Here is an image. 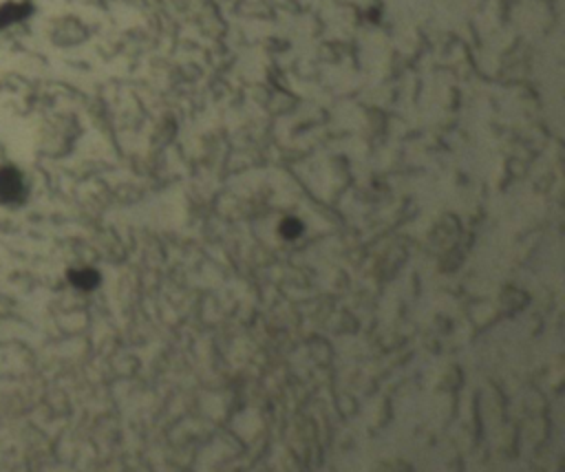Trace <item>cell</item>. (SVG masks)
I'll return each mask as SVG.
<instances>
[{
  "mask_svg": "<svg viewBox=\"0 0 565 472\" xmlns=\"http://www.w3.org/2000/svg\"><path fill=\"white\" fill-rule=\"evenodd\" d=\"M26 196V185L18 168L2 165L0 168V201L7 205H18Z\"/></svg>",
  "mask_w": 565,
  "mask_h": 472,
  "instance_id": "6da1fadb",
  "label": "cell"
},
{
  "mask_svg": "<svg viewBox=\"0 0 565 472\" xmlns=\"http://www.w3.org/2000/svg\"><path fill=\"white\" fill-rule=\"evenodd\" d=\"M29 13H31V4L29 2H18V0L2 2L0 4V29L22 22L24 18H29Z\"/></svg>",
  "mask_w": 565,
  "mask_h": 472,
  "instance_id": "7a4b0ae2",
  "label": "cell"
},
{
  "mask_svg": "<svg viewBox=\"0 0 565 472\" xmlns=\"http://www.w3.org/2000/svg\"><path fill=\"white\" fill-rule=\"evenodd\" d=\"M71 280H73L77 287L88 289V287H93V285L97 282V276H95V271L82 269V271H71Z\"/></svg>",
  "mask_w": 565,
  "mask_h": 472,
  "instance_id": "3957f363",
  "label": "cell"
}]
</instances>
